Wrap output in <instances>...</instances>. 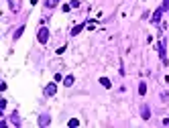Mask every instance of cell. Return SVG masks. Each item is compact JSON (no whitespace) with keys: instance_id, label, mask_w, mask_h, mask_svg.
<instances>
[{"instance_id":"7a4b0ae2","label":"cell","mask_w":169,"mask_h":128,"mask_svg":"<svg viewBox=\"0 0 169 128\" xmlns=\"http://www.w3.org/2000/svg\"><path fill=\"white\" fill-rule=\"evenodd\" d=\"M37 41H39L41 45H45L47 41H49V29H47V26H41V29H39V33H37Z\"/></svg>"},{"instance_id":"6da1fadb","label":"cell","mask_w":169,"mask_h":128,"mask_svg":"<svg viewBox=\"0 0 169 128\" xmlns=\"http://www.w3.org/2000/svg\"><path fill=\"white\" fill-rule=\"evenodd\" d=\"M165 39H161L157 43V51H159V57H161V61H163V65H169V59H167V53H165Z\"/></svg>"},{"instance_id":"52a82bcc","label":"cell","mask_w":169,"mask_h":128,"mask_svg":"<svg viewBox=\"0 0 169 128\" xmlns=\"http://www.w3.org/2000/svg\"><path fill=\"white\" fill-rule=\"evenodd\" d=\"M51 124V116L49 114H41L39 116V126H49Z\"/></svg>"},{"instance_id":"e0dca14e","label":"cell","mask_w":169,"mask_h":128,"mask_svg":"<svg viewBox=\"0 0 169 128\" xmlns=\"http://www.w3.org/2000/svg\"><path fill=\"white\" fill-rule=\"evenodd\" d=\"M71 8H73L71 4H63V12H69V10H71Z\"/></svg>"},{"instance_id":"ac0fdd59","label":"cell","mask_w":169,"mask_h":128,"mask_svg":"<svg viewBox=\"0 0 169 128\" xmlns=\"http://www.w3.org/2000/svg\"><path fill=\"white\" fill-rule=\"evenodd\" d=\"M71 6H73V8H78V6H79V0H71Z\"/></svg>"},{"instance_id":"2e32d148","label":"cell","mask_w":169,"mask_h":128,"mask_svg":"<svg viewBox=\"0 0 169 128\" xmlns=\"http://www.w3.org/2000/svg\"><path fill=\"white\" fill-rule=\"evenodd\" d=\"M161 100H163V102H169V93L163 92V93H161Z\"/></svg>"},{"instance_id":"d6986e66","label":"cell","mask_w":169,"mask_h":128,"mask_svg":"<svg viewBox=\"0 0 169 128\" xmlns=\"http://www.w3.org/2000/svg\"><path fill=\"white\" fill-rule=\"evenodd\" d=\"M163 124H165V126H169V118H165V120H163Z\"/></svg>"},{"instance_id":"277c9868","label":"cell","mask_w":169,"mask_h":128,"mask_svg":"<svg viewBox=\"0 0 169 128\" xmlns=\"http://www.w3.org/2000/svg\"><path fill=\"white\" fill-rule=\"evenodd\" d=\"M55 93H57V85L55 83H47L45 85V96L51 98V96H55Z\"/></svg>"},{"instance_id":"9a60e30c","label":"cell","mask_w":169,"mask_h":128,"mask_svg":"<svg viewBox=\"0 0 169 128\" xmlns=\"http://www.w3.org/2000/svg\"><path fill=\"white\" fill-rule=\"evenodd\" d=\"M65 51H67V47L63 45V47H59V49H57L55 53H57V55H63V53H65Z\"/></svg>"},{"instance_id":"8fae6325","label":"cell","mask_w":169,"mask_h":128,"mask_svg":"<svg viewBox=\"0 0 169 128\" xmlns=\"http://www.w3.org/2000/svg\"><path fill=\"white\" fill-rule=\"evenodd\" d=\"M100 83H102V88H106V90H110V88H112V83H110L108 77H100Z\"/></svg>"},{"instance_id":"30bf717a","label":"cell","mask_w":169,"mask_h":128,"mask_svg":"<svg viewBox=\"0 0 169 128\" xmlns=\"http://www.w3.org/2000/svg\"><path fill=\"white\" fill-rule=\"evenodd\" d=\"M23 33H24V24H21V26H19V29L14 31V35H12V39H14V41H16V39H21V37H23Z\"/></svg>"},{"instance_id":"5bb4252c","label":"cell","mask_w":169,"mask_h":128,"mask_svg":"<svg viewBox=\"0 0 169 128\" xmlns=\"http://www.w3.org/2000/svg\"><path fill=\"white\" fill-rule=\"evenodd\" d=\"M67 126H71V128L79 126V120H78V118H71V120H69V122H67Z\"/></svg>"},{"instance_id":"8992f818","label":"cell","mask_w":169,"mask_h":128,"mask_svg":"<svg viewBox=\"0 0 169 128\" xmlns=\"http://www.w3.org/2000/svg\"><path fill=\"white\" fill-rule=\"evenodd\" d=\"M86 26H88V23H79V24H76V26H73V29H71V37L79 35V33H82V31H84V29H86Z\"/></svg>"},{"instance_id":"9c48e42d","label":"cell","mask_w":169,"mask_h":128,"mask_svg":"<svg viewBox=\"0 0 169 128\" xmlns=\"http://www.w3.org/2000/svg\"><path fill=\"white\" fill-rule=\"evenodd\" d=\"M73 83H76V77H73V75H65V77H63V85H65V88H71Z\"/></svg>"},{"instance_id":"5b68a950","label":"cell","mask_w":169,"mask_h":128,"mask_svg":"<svg viewBox=\"0 0 169 128\" xmlns=\"http://www.w3.org/2000/svg\"><path fill=\"white\" fill-rule=\"evenodd\" d=\"M141 118H143V120H149V118H151V108L147 104L141 106Z\"/></svg>"},{"instance_id":"7c38bea8","label":"cell","mask_w":169,"mask_h":128,"mask_svg":"<svg viewBox=\"0 0 169 128\" xmlns=\"http://www.w3.org/2000/svg\"><path fill=\"white\" fill-rule=\"evenodd\" d=\"M59 4V0H45V8H55Z\"/></svg>"},{"instance_id":"4fadbf2b","label":"cell","mask_w":169,"mask_h":128,"mask_svg":"<svg viewBox=\"0 0 169 128\" xmlns=\"http://www.w3.org/2000/svg\"><path fill=\"white\" fill-rule=\"evenodd\" d=\"M139 93H141V96H145V93H147V83L145 82L139 83Z\"/></svg>"},{"instance_id":"3957f363","label":"cell","mask_w":169,"mask_h":128,"mask_svg":"<svg viewBox=\"0 0 169 128\" xmlns=\"http://www.w3.org/2000/svg\"><path fill=\"white\" fill-rule=\"evenodd\" d=\"M163 12H165V8H163V6H159L157 10L153 12V16H151V23H153V24H159V23H161V16H163Z\"/></svg>"},{"instance_id":"ba28073f","label":"cell","mask_w":169,"mask_h":128,"mask_svg":"<svg viewBox=\"0 0 169 128\" xmlns=\"http://www.w3.org/2000/svg\"><path fill=\"white\" fill-rule=\"evenodd\" d=\"M10 124L12 126H21V118H19V112H16V110L10 114Z\"/></svg>"}]
</instances>
